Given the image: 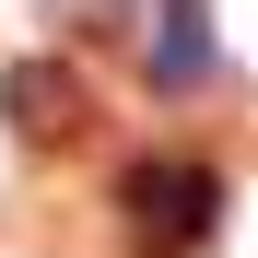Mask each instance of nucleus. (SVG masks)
I'll return each instance as SVG.
<instances>
[{"label":"nucleus","instance_id":"obj_2","mask_svg":"<svg viewBox=\"0 0 258 258\" xmlns=\"http://www.w3.org/2000/svg\"><path fill=\"white\" fill-rule=\"evenodd\" d=\"M0 117H12V141H71V129H82V82H71V59L0 71Z\"/></svg>","mask_w":258,"mask_h":258},{"label":"nucleus","instance_id":"obj_1","mask_svg":"<svg viewBox=\"0 0 258 258\" xmlns=\"http://www.w3.org/2000/svg\"><path fill=\"white\" fill-rule=\"evenodd\" d=\"M117 223H129V246L188 258V246H211V223H223V176L188 164V153H141L117 176Z\"/></svg>","mask_w":258,"mask_h":258},{"label":"nucleus","instance_id":"obj_3","mask_svg":"<svg viewBox=\"0 0 258 258\" xmlns=\"http://www.w3.org/2000/svg\"><path fill=\"white\" fill-rule=\"evenodd\" d=\"M153 82H164V94H200V82H211V12H200V0H153Z\"/></svg>","mask_w":258,"mask_h":258},{"label":"nucleus","instance_id":"obj_4","mask_svg":"<svg viewBox=\"0 0 258 258\" xmlns=\"http://www.w3.org/2000/svg\"><path fill=\"white\" fill-rule=\"evenodd\" d=\"M47 24H71V35H117L129 0H47Z\"/></svg>","mask_w":258,"mask_h":258}]
</instances>
